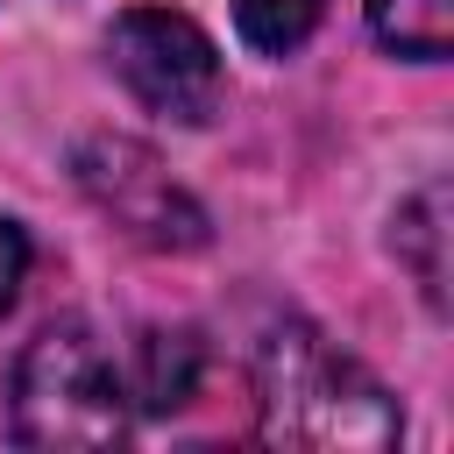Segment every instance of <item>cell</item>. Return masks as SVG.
Returning <instances> with one entry per match:
<instances>
[{
    "label": "cell",
    "instance_id": "3",
    "mask_svg": "<svg viewBox=\"0 0 454 454\" xmlns=\"http://www.w3.org/2000/svg\"><path fill=\"white\" fill-rule=\"evenodd\" d=\"M106 57H114L121 85L149 114H163V121L192 128V121H206L220 106V57H213V43H206L199 21L170 14V7H128L114 21V35H106Z\"/></svg>",
    "mask_w": 454,
    "mask_h": 454
},
{
    "label": "cell",
    "instance_id": "1",
    "mask_svg": "<svg viewBox=\"0 0 454 454\" xmlns=\"http://www.w3.org/2000/svg\"><path fill=\"white\" fill-rule=\"evenodd\" d=\"M255 411H262V440H277V447L369 454V447L397 440L390 390L312 326L262 333V348H255Z\"/></svg>",
    "mask_w": 454,
    "mask_h": 454
},
{
    "label": "cell",
    "instance_id": "5",
    "mask_svg": "<svg viewBox=\"0 0 454 454\" xmlns=\"http://www.w3.org/2000/svg\"><path fill=\"white\" fill-rule=\"evenodd\" d=\"M121 376H128V397H135L142 411H177V404L199 390V376H206V348H199V333H184V326H149V333L135 340V362H128Z\"/></svg>",
    "mask_w": 454,
    "mask_h": 454
},
{
    "label": "cell",
    "instance_id": "6",
    "mask_svg": "<svg viewBox=\"0 0 454 454\" xmlns=\"http://www.w3.org/2000/svg\"><path fill=\"white\" fill-rule=\"evenodd\" d=\"M369 28L383 50L433 64L454 43V0H369Z\"/></svg>",
    "mask_w": 454,
    "mask_h": 454
},
{
    "label": "cell",
    "instance_id": "4",
    "mask_svg": "<svg viewBox=\"0 0 454 454\" xmlns=\"http://www.w3.org/2000/svg\"><path fill=\"white\" fill-rule=\"evenodd\" d=\"M71 170H78L85 199H92L121 234H135V241H149V248H199V241H206V213L192 206V192H184L142 142H128V135H92Z\"/></svg>",
    "mask_w": 454,
    "mask_h": 454
},
{
    "label": "cell",
    "instance_id": "2",
    "mask_svg": "<svg viewBox=\"0 0 454 454\" xmlns=\"http://www.w3.org/2000/svg\"><path fill=\"white\" fill-rule=\"evenodd\" d=\"M128 433V376L106 340L78 319L43 326L14 362V440L50 454L114 447Z\"/></svg>",
    "mask_w": 454,
    "mask_h": 454
},
{
    "label": "cell",
    "instance_id": "8",
    "mask_svg": "<svg viewBox=\"0 0 454 454\" xmlns=\"http://www.w3.org/2000/svg\"><path fill=\"white\" fill-rule=\"evenodd\" d=\"M21 277H28V241H21V227H14V220H0V312L14 305Z\"/></svg>",
    "mask_w": 454,
    "mask_h": 454
},
{
    "label": "cell",
    "instance_id": "7",
    "mask_svg": "<svg viewBox=\"0 0 454 454\" xmlns=\"http://www.w3.org/2000/svg\"><path fill=\"white\" fill-rule=\"evenodd\" d=\"M319 14H326V0H234V28L262 57H291L319 28Z\"/></svg>",
    "mask_w": 454,
    "mask_h": 454
}]
</instances>
